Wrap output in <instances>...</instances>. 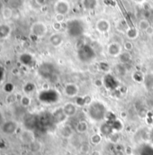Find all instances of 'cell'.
<instances>
[{
    "instance_id": "8fae6325",
    "label": "cell",
    "mask_w": 153,
    "mask_h": 155,
    "mask_svg": "<svg viewBox=\"0 0 153 155\" xmlns=\"http://www.w3.org/2000/svg\"><path fill=\"white\" fill-rule=\"evenodd\" d=\"M50 43L54 47H59L63 43V38L60 34H53L50 37Z\"/></svg>"
},
{
    "instance_id": "d590c367",
    "label": "cell",
    "mask_w": 153,
    "mask_h": 155,
    "mask_svg": "<svg viewBox=\"0 0 153 155\" xmlns=\"http://www.w3.org/2000/svg\"><path fill=\"white\" fill-rule=\"evenodd\" d=\"M0 155H7V154H5V153H2V154H0Z\"/></svg>"
},
{
    "instance_id": "3957f363",
    "label": "cell",
    "mask_w": 153,
    "mask_h": 155,
    "mask_svg": "<svg viewBox=\"0 0 153 155\" xmlns=\"http://www.w3.org/2000/svg\"><path fill=\"white\" fill-rule=\"evenodd\" d=\"M69 4L66 0H58L54 5V10L56 14H60V15H67L69 11Z\"/></svg>"
},
{
    "instance_id": "1f68e13d",
    "label": "cell",
    "mask_w": 153,
    "mask_h": 155,
    "mask_svg": "<svg viewBox=\"0 0 153 155\" xmlns=\"http://www.w3.org/2000/svg\"><path fill=\"white\" fill-rule=\"evenodd\" d=\"M36 1H37V3H38L39 5H43L44 2H45V0H36Z\"/></svg>"
},
{
    "instance_id": "d4e9b609",
    "label": "cell",
    "mask_w": 153,
    "mask_h": 155,
    "mask_svg": "<svg viewBox=\"0 0 153 155\" xmlns=\"http://www.w3.org/2000/svg\"><path fill=\"white\" fill-rule=\"evenodd\" d=\"M30 147H31V149H32L33 151H38L41 150V147H42V146H41V143H40V142L34 141V142H33L30 144Z\"/></svg>"
},
{
    "instance_id": "2e32d148",
    "label": "cell",
    "mask_w": 153,
    "mask_h": 155,
    "mask_svg": "<svg viewBox=\"0 0 153 155\" xmlns=\"http://www.w3.org/2000/svg\"><path fill=\"white\" fill-rule=\"evenodd\" d=\"M1 13H2L3 18L6 19V20H8L13 16V9L11 7H4Z\"/></svg>"
},
{
    "instance_id": "6da1fadb",
    "label": "cell",
    "mask_w": 153,
    "mask_h": 155,
    "mask_svg": "<svg viewBox=\"0 0 153 155\" xmlns=\"http://www.w3.org/2000/svg\"><path fill=\"white\" fill-rule=\"evenodd\" d=\"M88 115L91 119L95 121H101L106 115V108L104 104L100 102H92L88 105Z\"/></svg>"
},
{
    "instance_id": "5b68a950",
    "label": "cell",
    "mask_w": 153,
    "mask_h": 155,
    "mask_svg": "<svg viewBox=\"0 0 153 155\" xmlns=\"http://www.w3.org/2000/svg\"><path fill=\"white\" fill-rule=\"evenodd\" d=\"M122 52V46L118 43H112L107 47V53L111 57H119Z\"/></svg>"
},
{
    "instance_id": "5bb4252c",
    "label": "cell",
    "mask_w": 153,
    "mask_h": 155,
    "mask_svg": "<svg viewBox=\"0 0 153 155\" xmlns=\"http://www.w3.org/2000/svg\"><path fill=\"white\" fill-rule=\"evenodd\" d=\"M126 35L130 40H135L139 36V31L137 28L134 27H130L126 31Z\"/></svg>"
},
{
    "instance_id": "ba28073f",
    "label": "cell",
    "mask_w": 153,
    "mask_h": 155,
    "mask_svg": "<svg viewBox=\"0 0 153 155\" xmlns=\"http://www.w3.org/2000/svg\"><path fill=\"white\" fill-rule=\"evenodd\" d=\"M62 109L67 116H72L77 113V105L73 103H67L64 105Z\"/></svg>"
},
{
    "instance_id": "9c48e42d",
    "label": "cell",
    "mask_w": 153,
    "mask_h": 155,
    "mask_svg": "<svg viewBox=\"0 0 153 155\" xmlns=\"http://www.w3.org/2000/svg\"><path fill=\"white\" fill-rule=\"evenodd\" d=\"M21 140L25 143L31 144L33 142H34V135L32 131L25 130L21 133Z\"/></svg>"
},
{
    "instance_id": "8d00e7d4",
    "label": "cell",
    "mask_w": 153,
    "mask_h": 155,
    "mask_svg": "<svg viewBox=\"0 0 153 155\" xmlns=\"http://www.w3.org/2000/svg\"><path fill=\"white\" fill-rule=\"evenodd\" d=\"M2 118V115H1V114H0V119H1Z\"/></svg>"
},
{
    "instance_id": "cb8c5ba5",
    "label": "cell",
    "mask_w": 153,
    "mask_h": 155,
    "mask_svg": "<svg viewBox=\"0 0 153 155\" xmlns=\"http://www.w3.org/2000/svg\"><path fill=\"white\" fill-rule=\"evenodd\" d=\"M123 49H124L125 52H131L132 49H133V44H132V43L130 42V41L124 42V43H123Z\"/></svg>"
},
{
    "instance_id": "4dcf8cb0",
    "label": "cell",
    "mask_w": 153,
    "mask_h": 155,
    "mask_svg": "<svg viewBox=\"0 0 153 155\" xmlns=\"http://www.w3.org/2000/svg\"><path fill=\"white\" fill-rule=\"evenodd\" d=\"M91 155H101V153H100V151H93L91 152Z\"/></svg>"
},
{
    "instance_id": "4fadbf2b",
    "label": "cell",
    "mask_w": 153,
    "mask_h": 155,
    "mask_svg": "<svg viewBox=\"0 0 153 155\" xmlns=\"http://www.w3.org/2000/svg\"><path fill=\"white\" fill-rule=\"evenodd\" d=\"M97 6V0H83V7L87 10H92Z\"/></svg>"
},
{
    "instance_id": "8992f818",
    "label": "cell",
    "mask_w": 153,
    "mask_h": 155,
    "mask_svg": "<svg viewBox=\"0 0 153 155\" xmlns=\"http://www.w3.org/2000/svg\"><path fill=\"white\" fill-rule=\"evenodd\" d=\"M16 129H17V124L12 120L7 121V122H4L2 124V131L4 133H7V134L15 133Z\"/></svg>"
},
{
    "instance_id": "83f0119b",
    "label": "cell",
    "mask_w": 153,
    "mask_h": 155,
    "mask_svg": "<svg viewBox=\"0 0 153 155\" xmlns=\"http://www.w3.org/2000/svg\"><path fill=\"white\" fill-rule=\"evenodd\" d=\"M52 27H53V29H54L55 31H60V30L61 29V24H60V23H57V22H55V23L53 24Z\"/></svg>"
},
{
    "instance_id": "d6986e66",
    "label": "cell",
    "mask_w": 153,
    "mask_h": 155,
    "mask_svg": "<svg viewBox=\"0 0 153 155\" xmlns=\"http://www.w3.org/2000/svg\"><path fill=\"white\" fill-rule=\"evenodd\" d=\"M113 132V128L112 125L109 124H104L103 126H101V133L104 135L110 134Z\"/></svg>"
},
{
    "instance_id": "484cf974",
    "label": "cell",
    "mask_w": 153,
    "mask_h": 155,
    "mask_svg": "<svg viewBox=\"0 0 153 155\" xmlns=\"http://www.w3.org/2000/svg\"><path fill=\"white\" fill-rule=\"evenodd\" d=\"M132 79H133L135 81H137V82L144 81V77H143V76L141 75V73H140V72H135V73H133Z\"/></svg>"
},
{
    "instance_id": "7a4b0ae2",
    "label": "cell",
    "mask_w": 153,
    "mask_h": 155,
    "mask_svg": "<svg viewBox=\"0 0 153 155\" xmlns=\"http://www.w3.org/2000/svg\"><path fill=\"white\" fill-rule=\"evenodd\" d=\"M48 32V27L43 22H35L31 26V33L34 36L41 38L46 35Z\"/></svg>"
},
{
    "instance_id": "d6a6232c",
    "label": "cell",
    "mask_w": 153,
    "mask_h": 155,
    "mask_svg": "<svg viewBox=\"0 0 153 155\" xmlns=\"http://www.w3.org/2000/svg\"><path fill=\"white\" fill-rule=\"evenodd\" d=\"M3 8H4V3L0 1V12H2Z\"/></svg>"
},
{
    "instance_id": "7c38bea8",
    "label": "cell",
    "mask_w": 153,
    "mask_h": 155,
    "mask_svg": "<svg viewBox=\"0 0 153 155\" xmlns=\"http://www.w3.org/2000/svg\"><path fill=\"white\" fill-rule=\"evenodd\" d=\"M11 34V27L7 24L0 25V39H6Z\"/></svg>"
},
{
    "instance_id": "44dd1931",
    "label": "cell",
    "mask_w": 153,
    "mask_h": 155,
    "mask_svg": "<svg viewBox=\"0 0 153 155\" xmlns=\"http://www.w3.org/2000/svg\"><path fill=\"white\" fill-rule=\"evenodd\" d=\"M101 140H102V136L99 133H95L91 137V142L95 145L99 144L101 142Z\"/></svg>"
},
{
    "instance_id": "9a60e30c",
    "label": "cell",
    "mask_w": 153,
    "mask_h": 155,
    "mask_svg": "<svg viewBox=\"0 0 153 155\" xmlns=\"http://www.w3.org/2000/svg\"><path fill=\"white\" fill-rule=\"evenodd\" d=\"M76 129L79 133H84L88 130V124L86 121H79L76 126Z\"/></svg>"
},
{
    "instance_id": "f546056e",
    "label": "cell",
    "mask_w": 153,
    "mask_h": 155,
    "mask_svg": "<svg viewBox=\"0 0 153 155\" xmlns=\"http://www.w3.org/2000/svg\"><path fill=\"white\" fill-rule=\"evenodd\" d=\"M145 33H146L147 34H149V35H152V34H153V28H152L151 26H150V27H149V28H148V30H147Z\"/></svg>"
},
{
    "instance_id": "4316f807",
    "label": "cell",
    "mask_w": 153,
    "mask_h": 155,
    "mask_svg": "<svg viewBox=\"0 0 153 155\" xmlns=\"http://www.w3.org/2000/svg\"><path fill=\"white\" fill-rule=\"evenodd\" d=\"M65 20V16L64 15H60V14H56L55 16V22L62 24Z\"/></svg>"
},
{
    "instance_id": "603a6c76",
    "label": "cell",
    "mask_w": 153,
    "mask_h": 155,
    "mask_svg": "<svg viewBox=\"0 0 153 155\" xmlns=\"http://www.w3.org/2000/svg\"><path fill=\"white\" fill-rule=\"evenodd\" d=\"M20 102H21L22 106L26 107V106H29L31 105V98L29 97H27V96H23V97L20 100Z\"/></svg>"
},
{
    "instance_id": "30bf717a",
    "label": "cell",
    "mask_w": 153,
    "mask_h": 155,
    "mask_svg": "<svg viewBox=\"0 0 153 155\" xmlns=\"http://www.w3.org/2000/svg\"><path fill=\"white\" fill-rule=\"evenodd\" d=\"M76 23H77V21H74L69 26V33L72 36H78V35H79V34H81V33L83 31V29H82V27H81L80 25L77 27Z\"/></svg>"
},
{
    "instance_id": "7402d4cb",
    "label": "cell",
    "mask_w": 153,
    "mask_h": 155,
    "mask_svg": "<svg viewBox=\"0 0 153 155\" xmlns=\"http://www.w3.org/2000/svg\"><path fill=\"white\" fill-rule=\"evenodd\" d=\"M21 4H22V0H9V2H8L9 7H11L12 9L17 8L18 7L21 6Z\"/></svg>"
},
{
    "instance_id": "52a82bcc",
    "label": "cell",
    "mask_w": 153,
    "mask_h": 155,
    "mask_svg": "<svg viewBox=\"0 0 153 155\" xmlns=\"http://www.w3.org/2000/svg\"><path fill=\"white\" fill-rule=\"evenodd\" d=\"M96 28L100 34H106L110 31L111 25L109 21H107L106 19H99L96 22Z\"/></svg>"
},
{
    "instance_id": "e0dca14e",
    "label": "cell",
    "mask_w": 153,
    "mask_h": 155,
    "mask_svg": "<svg viewBox=\"0 0 153 155\" xmlns=\"http://www.w3.org/2000/svg\"><path fill=\"white\" fill-rule=\"evenodd\" d=\"M119 59H120V61L123 64V63H128L131 59V53L128 52H123L120 54L119 56Z\"/></svg>"
},
{
    "instance_id": "f1b7e54d",
    "label": "cell",
    "mask_w": 153,
    "mask_h": 155,
    "mask_svg": "<svg viewBox=\"0 0 153 155\" xmlns=\"http://www.w3.org/2000/svg\"><path fill=\"white\" fill-rule=\"evenodd\" d=\"M94 83L96 87H102L104 85V82L102 81V79H96Z\"/></svg>"
},
{
    "instance_id": "ffe728a7",
    "label": "cell",
    "mask_w": 153,
    "mask_h": 155,
    "mask_svg": "<svg viewBox=\"0 0 153 155\" xmlns=\"http://www.w3.org/2000/svg\"><path fill=\"white\" fill-rule=\"evenodd\" d=\"M61 133L64 137H69L72 134V129L69 125H66L61 130Z\"/></svg>"
},
{
    "instance_id": "836d02e7",
    "label": "cell",
    "mask_w": 153,
    "mask_h": 155,
    "mask_svg": "<svg viewBox=\"0 0 153 155\" xmlns=\"http://www.w3.org/2000/svg\"><path fill=\"white\" fill-rule=\"evenodd\" d=\"M12 73L14 74V75H16V74H17V73H19V70H17L16 68L15 69H13V70H12Z\"/></svg>"
},
{
    "instance_id": "277c9868",
    "label": "cell",
    "mask_w": 153,
    "mask_h": 155,
    "mask_svg": "<svg viewBox=\"0 0 153 155\" xmlns=\"http://www.w3.org/2000/svg\"><path fill=\"white\" fill-rule=\"evenodd\" d=\"M79 92V87L75 83H69L64 87V94L69 97H76Z\"/></svg>"
},
{
    "instance_id": "ac0fdd59",
    "label": "cell",
    "mask_w": 153,
    "mask_h": 155,
    "mask_svg": "<svg viewBox=\"0 0 153 155\" xmlns=\"http://www.w3.org/2000/svg\"><path fill=\"white\" fill-rule=\"evenodd\" d=\"M150 27V23L147 20V19H141L140 20L139 22V29L143 31V32H146L148 30V28Z\"/></svg>"
},
{
    "instance_id": "e575fe53",
    "label": "cell",
    "mask_w": 153,
    "mask_h": 155,
    "mask_svg": "<svg viewBox=\"0 0 153 155\" xmlns=\"http://www.w3.org/2000/svg\"><path fill=\"white\" fill-rule=\"evenodd\" d=\"M134 1L136 2V3H139V4H141V3H143L145 0H134Z\"/></svg>"
}]
</instances>
